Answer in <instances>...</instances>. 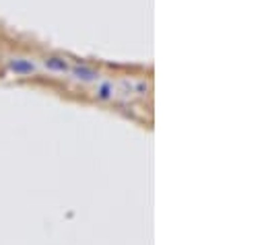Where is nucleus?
<instances>
[{
    "label": "nucleus",
    "instance_id": "nucleus-1",
    "mask_svg": "<svg viewBox=\"0 0 266 245\" xmlns=\"http://www.w3.org/2000/svg\"><path fill=\"white\" fill-rule=\"evenodd\" d=\"M11 70L21 72V74H27V72H33V64H31V62H25V60H13V62H11Z\"/></svg>",
    "mask_w": 266,
    "mask_h": 245
},
{
    "label": "nucleus",
    "instance_id": "nucleus-2",
    "mask_svg": "<svg viewBox=\"0 0 266 245\" xmlns=\"http://www.w3.org/2000/svg\"><path fill=\"white\" fill-rule=\"evenodd\" d=\"M45 66H47L50 70H58V72H64V70L68 68L66 62H64L62 58H56V56H54V58H47V60H45Z\"/></svg>",
    "mask_w": 266,
    "mask_h": 245
},
{
    "label": "nucleus",
    "instance_id": "nucleus-3",
    "mask_svg": "<svg viewBox=\"0 0 266 245\" xmlns=\"http://www.w3.org/2000/svg\"><path fill=\"white\" fill-rule=\"evenodd\" d=\"M75 74L79 76V78H83V80H93L97 74H95V70H91V68H85V66H77L75 68Z\"/></svg>",
    "mask_w": 266,
    "mask_h": 245
}]
</instances>
